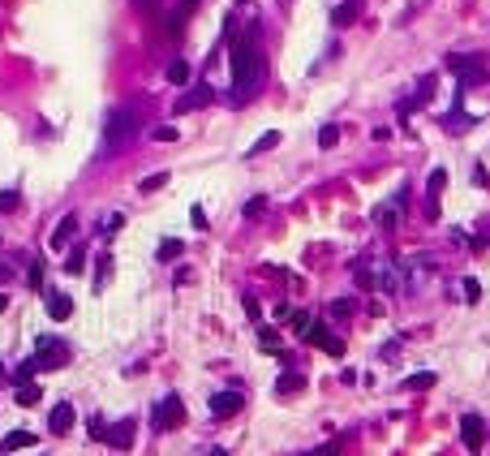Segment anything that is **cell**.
Wrapping results in <instances>:
<instances>
[{
    "instance_id": "cell-3",
    "label": "cell",
    "mask_w": 490,
    "mask_h": 456,
    "mask_svg": "<svg viewBox=\"0 0 490 456\" xmlns=\"http://www.w3.org/2000/svg\"><path fill=\"white\" fill-rule=\"evenodd\" d=\"M185 422V405H181V396H163V401L155 405V426L159 431H173Z\"/></svg>"
},
{
    "instance_id": "cell-25",
    "label": "cell",
    "mask_w": 490,
    "mask_h": 456,
    "mask_svg": "<svg viewBox=\"0 0 490 456\" xmlns=\"http://www.w3.org/2000/svg\"><path fill=\"white\" fill-rule=\"evenodd\" d=\"M107 271H112V258H99V275H95V289H103V284H107Z\"/></svg>"
},
{
    "instance_id": "cell-37",
    "label": "cell",
    "mask_w": 490,
    "mask_h": 456,
    "mask_svg": "<svg viewBox=\"0 0 490 456\" xmlns=\"http://www.w3.org/2000/svg\"><path fill=\"white\" fill-rule=\"evenodd\" d=\"M332 314H340V319H349V314H353V302H336V306H332Z\"/></svg>"
},
{
    "instance_id": "cell-1",
    "label": "cell",
    "mask_w": 490,
    "mask_h": 456,
    "mask_svg": "<svg viewBox=\"0 0 490 456\" xmlns=\"http://www.w3.org/2000/svg\"><path fill=\"white\" fill-rule=\"evenodd\" d=\"M258 74H262V61H258V52H254V39H237L233 43V91L245 99L254 91Z\"/></svg>"
},
{
    "instance_id": "cell-17",
    "label": "cell",
    "mask_w": 490,
    "mask_h": 456,
    "mask_svg": "<svg viewBox=\"0 0 490 456\" xmlns=\"http://www.w3.org/2000/svg\"><path fill=\"white\" fill-rule=\"evenodd\" d=\"M181 250H185V246H181L177 237H168V241H159V263H173V258H181Z\"/></svg>"
},
{
    "instance_id": "cell-38",
    "label": "cell",
    "mask_w": 490,
    "mask_h": 456,
    "mask_svg": "<svg viewBox=\"0 0 490 456\" xmlns=\"http://www.w3.org/2000/svg\"><path fill=\"white\" fill-rule=\"evenodd\" d=\"M310 456H336V448H318V452H310Z\"/></svg>"
},
{
    "instance_id": "cell-9",
    "label": "cell",
    "mask_w": 490,
    "mask_h": 456,
    "mask_svg": "<svg viewBox=\"0 0 490 456\" xmlns=\"http://www.w3.org/2000/svg\"><path fill=\"white\" fill-rule=\"evenodd\" d=\"M74 314V297L69 293H47V319L52 323H65Z\"/></svg>"
},
{
    "instance_id": "cell-13",
    "label": "cell",
    "mask_w": 490,
    "mask_h": 456,
    "mask_svg": "<svg viewBox=\"0 0 490 456\" xmlns=\"http://www.w3.org/2000/svg\"><path fill=\"white\" fill-rule=\"evenodd\" d=\"M74 228H78V220H74V215H65V220H61V228L52 233V250H61V246L74 237Z\"/></svg>"
},
{
    "instance_id": "cell-26",
    "label": "cell",
    "mask_w": 490,
    "mask_h": 456,
    "mask_svg": "<svg viewBox=\"0 0 490 456\" xmlns=\"http://www.w3.org/2000/svg\"><path fill=\"white\" fill-rule=\"evenodd\" d=\"M18 203H22V198H18L13 190H0V211H18Z\"/></svg>"
},
{
    "instance_id": "cell-15",
    "label": "cell",
    "mask_w": 490,
    "mask_h": 456,
    "mask_svg": "<svg viewBox=\"0 0 490 456\" xmlns=\"http://www.w3.org/2000/svg\"><path fill=\"white\" fill-rule=\"evenodd\" d=\"M305 387V375H297V370H288V375H280V383H276V392H301Z\"/></svg>"
},
{
    "instance_id": "cell-6",
    "label": "cell",
    "mask_w": 490,
    "mask_h": 456,
    "mask_svg": "<svg viewBox=\"0 0 490 456\" xmlns=\"http://www.w3.org/2000/svg\"><path fill=\"white\" fill-rule=\"evenodd\" d=\"M460 439H465V448H482V439H486V422L477 418V414H465L460 418Z\"/></svg>"
},
{
    "instance_id": "cell-39",
    "label": "cell",
    "mask_w": 490,
    "mask_h": 456,
    "mask_svg": "<svg viewBox=\"0 0 490 456\" xmlns=\"http://www.w3.org/2000/svg\"><path fill=\"white\" fill-rule=\"evenodd\" d=\"M5 310H9V297H5V293H0V314H5Z\"/></svg>"
},
{
    "instance_id": "cell-4",
    "label": "cell",
    "mask_w": 490,
    "mask_h": 456,
    "mask_svg": "<svg viewBox=\"0 0 490 456\" xmlns=\"http://www.w3.org/2000/svg\"><path fill=\"white\" fill-rule=\"evenodd\" d=\"M305 340H310V345H318L322 353H332V358H340V353H344V340H340L332 327H322V323H310Z\"/></svg>"
},
{
    "instance_id": "cell-16",
    "label": "cell",
    "mask_w": 490,
    "mask_h": 456,
    "mask_svg": "<svg viewBox=\"0 0 490 456\" xmlns=\"http://www.w3.org/2000/svg\"><path fill=\"white\" fill-rule=\"evenodd\" d=\"M181 30H185V13L181 9L163 18V35H168V39H181Z\"/></svg>"
},
{
    "instance_id": "cell-41",
    "label": "cell",
    "mask_w": 490,
    "mask_h": 456,
    "mask_svg": "<svg viewBox=\"0 0 490 456\" xmlns=\"http://www.w3.org/2000/svg\"><path fill=\"white\" fill-rule=\"evenodd\" d=\"M241 5H245V0H241Z\"/></svg>"
},
{
    "instance_id": "cell-19",
    "label": "cell",
    "mask_w": 490,
    "mask_h": 456,
    "mask_svg": "<svg viewBox=\"0 0 490 456\" xmlns=\"http://www.w3.org/2000/svg\"><path fill=\"white\" fill-rule=\"evenodd\" d=\"M168 82H173V86H185V82H189V65H185V61H173V65H168Z\"/></svg>"
},
{
    "instance_id": "cell-36",
    "label": "cell",
    "mask_w": 490,
    "mask_h": 456,
    "mask_svg": "<svg viewBox=\"0 0 490 456\" xmlns=\"http://www.w3.org/2000/svg\"><path fill=\"white\" fill-rule=\"evenodd\" d=\"M189 220H194V228H206V211H202V207H194Z\"/></svg>"
},
{
    "instance_id": "cell-2",
    "label": "cell",
    "mask_w": 490,
    "mask_h": 456,
    "mask_svg": "<svg viewBox=\"0 0 490 456\" xmlns=\"http://www.w3.org/2000/svg\"><path fill=\"white\" fill-rule=\"evenodd\" d=\"M35 362V370H61L65 362H69V349L61 345V340H39V358H30Z\"/></svg>"
},
{
    "instance_id": "cell-11",
    "label": "cell",
    "mask_w": 490,
    "mask_h": 456,
    "mask_svg": "<svg viewBox=\"0 0 490 456\" xmlns=\"http://www.w3.org/2000/svg\"><path fill=\"white\" fill-rule=\"evenodd\" d=\"M206 103H211V86H194V95L177 99V112H194V108H206Z\"/></svg>"
},
{
    "instance_id": "cell-21",
    "label": "cell",
    "mask_w": 490,
    "mask_h": 456,
    "mask_svg": "<svg viewBox=\"0 0 490 456\" xmlns=\"http://www.w3.org/2000/svg\"><path fill=\"white\" fill-rule=\"evenodd\" d=\"M82 267H86V250H74L69 263H65V271H69V275H82Z\"/></svg>"
},
{
    "instance_id": "cell-29",
    "label": "cell",
    "mask_w": 490,
    "mask_h": 456,
    "mask_svg": "<svg viewBox=\"0 0 490 456\" xmlns=\"http://www.w3.org/2000/svg\"><path fill=\"white\" fill-rule=\"evenodd\" d=\"M262 211H267V198H262V194L245 203V215H250V220H254V215H262Z\"/></svg>"
},
{
    "instance_id": "cell-12",
    "label": "cell",
    "mask_w": 490,
    "mask_h": 456,
    "mask_svg": "<svg viewBox=\"0 0 490 456\" xmlns=\"http://www.w3.org/2000/svg\"><path fill=\"white\" fill-rule=\"evenodd\" d=\"M35 443V435L30 431H13V435H5L0 439V452H13V448H30Z\"/></svg>"
},
{
    "instance_id": "cell-30",
    "label": "cell",
    "mask_w": 490,
    "mask_h": 456,
    "mask_svg": "<svg viewBox=\"0 0 490 456\" xmlns=\"http://www.w3.org/2000/svg\"><path fill=\"white\" fill-rule=\"evenodd\" d=\"M258 345L276 353V349H280V336H276V331H262V336H258Z\"/></svg>"
},
{
    "instance_id": "cell-5",
    "label": "cell",
    "mask_w": 490,
    "mask_h": 456,
    "mask_svg": "<svg viewBox=\"0 0 490 456\" xmlns=\"http://www.w3.org/2000/svg\"><path fill=\"white\" fill-rule=\"evenodd\" d=\"M241 405H245L241 392H215V396H211V414H215V418H233Z\"/></svg>"
},
{
    "instance_id": "cell-33",
    "label": "cell",
    "mask_w": 490,
    "mask_h": 456,
    "mask_svg": "<svg viewBox=\"0 0 490 456\" xmlns=\"http://www.w3.org/2000/svg\"><path fill=\"white\" fill-rule=\"evenodd\" d=\"M26 280H30V289H39V284H43V263H30V275H26Z\"/></svg>"
},
{
    "instance_id": "cell-22",
    "label": "cell",
    "mask_w": 490,
    "mask_h": 456,
    "mask_svg": "<svg viewBox=\"0 0 490 456\" xmlns=\"http://www.w3.org/2000/svg\"><path fill=\"white\" fill-rule=\"evenodd\" d=\"M336 138H340L336 125H322V130H318V147H322V151H327V147H336Z\"/></svg>"
},
{
    "instance_id": "cell-24",
    "label": "cell",
    "mask_w": 490,
    "mask_h": 456,
    "mask_svg": "<svg viewBox=\"0 0 490 456\" xmlns=\"http://www.w3.org/2000/svg\"><path fill=\"white\" fill-rule=\"evenodd\" d=\"M163 186H168V173H155V177H146V181H142V194H151V190H163Z\"/></svg>"
},
{
    "instance_id": "cell-8",
    "label": "cell",
    "mask_w": 490,
    "mask_h": 456,
    "mask_svg": "<svg viewBox=\"0 0 490 456\" xmlns=\"http://www.w3.org/2000/svg\"><path fill=\"white\" fill-rule=\"evenodd\" d=\"M74 422H78V414H74V405H69V401H61L57 409H52V418H47L52 435H69V431H74Z\"/></svg>"
},
{
    "instance_id": "cell-35",
    "label": "cell",
    "mask_w": 490,
    "mask_h": 456,
    "mask_svg": "<svg viewBox=\"0 0 490 456\" xmlns=\"http://www.w3.org/2000/svg\"><path fill=\"white\" fill-rule=\"evenodd\" d=\"M374 220H378V224H392V220H396V211H392V207H378V211H374Z\"/></svg>"
},
{
    "instance_id": "cell-7",
    "label": "cell",
    "mask_w": 490,
    "mask_h": 456,
    "mask_svg": "<svg viewBox=\"0 0 490 456\" xmlns=\"http://www.w3.org/2000/svg\"><path fill=\"white\" fill-rule=\"evenodd\" d=\"M134 112H112V117H107V142H125L129 134H134Z\"/></svg>"
},
{
    "instance_id": "cell-31",
    "label": "cell",
    "mask_w": 490,
    "mask_h": 456,
    "mask_svg": "<svg viewBox=\"0 0 490 456\" xmlns=\"http://www.w3.org/2000/svg\"><path fill=\"white\" fill-rule=\"evenodd\" d=\"M117 228H125V215H121V211H117V215H107V224H103V233H107V237H112V233H117Z\"/></svg>"
},
{
    "instance_id": "cell-23",
    "label": "cell",
    "mask_w": 490,
    "mask_h": 456,
    "mask_svg": "<svg viewBox=\"0 0 490 456\" xmlns=\"http://www.w3.org/2000/svg\"><path fill=\"white\" fill-rule=\"evenodd\" d=\"M460 289H465V302H469V306H473V302H482V284H477V280H465Z\"/></svg>"
},
{
    "instance_id": "cell-18",
    "label": "cell",
    "mask_w": 490,
    "mask_h": 456,
    "mask_svg": "<svg viewBox=\"0 0 490 456\" xmlns=\"http://www.w3.org/2000/svg\"><path fill=\"white\" fill-rule=\"evenodd\" d=\"M39 401H43V396H39V387H35V383H22V387H18V405H26V409H30V405H39Z\"/></svg>"
},
{
    "instance_id": "cell-40",
    "label": "cell",
    "mask_w": 490,
    "mask_h": 456,
    "mask_svg": "<svg viewBox=\"0 0 490 456\" xmlns=\"http://www.w3.org/2000/svg\"><path fill=\"white\" fill-rule=\"evenodd\" d=\"M0 280H5V267H0Z\"/></svg>"
},
{
    "instance_id": "cell-28",
    "label": "cell",
    "mask_w": 490,
    "mask_h": 456,
    "mask_svg": "<svg viewBox=\"0 0 490 456\" xmlns=\"http://www.w3.org/2000/svg\"><path fill=\"white\" fill-rule=\"evenodd\" d=\"M448 186V173H443V168H434V173H430V194H439Z\"/></svg>"
},
{
    "instance_id": "cell-14",
    "label": "cell",
    "mask_w": 490,
    "mask_h": 456,
    "mask_svg": "<svg viewBox=\"0 0 490 456\" xmlns=\"http://www.w3.org/2000/svg\"><path fill=\"white\" fill-rule=\"evenodd\" d=\"M404 387H409V392H426V387H434V370H417V375H409Z\"/></svg>"
},
{
    "instance_id": "cell-20",
    "label": "cell",
    "mask_w": 490,
    "mask_h": 456,
    "mask_svg": "<svg viewBox=\"0 0 490 456\" xmlns=\"http://www.w3.org/2000/svg\"><path fill=\"white\" fill-rule=\"evenodd\" d=\"M353 18H357V9H353V5H336V13H332V22H336V26H353Z\"/></svg>"
},
{
    "instance_id": "cell-32",
    "label": "cell",
    "mask_w": 490,
    "mask_h": 456,
    "mask_svg": "<svg viewBox=\"0 0 490 456\" xmlns=\"http://www.w3.org/2000/svg\"><path fill=\"white\" fill-rule=\"evenodd\" d=\"M310 323H314V319H310V314H305V310H297V314H293V327H297V331H301V336H305V331H310Z\"/></svg>"
},
{
    "instance_id": "cell-34",
    "label": "cell",
    "mask_w": 490,
    "mask_h": 456,
    "mask_svg": "<svg viewBox=\"0 0 490 456\" xmlns=\"http://www.w3.org/2000/svg\"><path fill=\"white\" fill-rule=\"evenodd\" d=\"M155 138H159V142H177V130H173V125H163V130H155Z\"/></svg>"
},
{
    "instance_id": "cell-10",
    "label": "cell",
    "mask_w": 490,
    "mask_h": 456,
    "mask_svg": "<svg viewBox=\"0 0 490 456\" xmlns=\"http://www.w3.org/2000/svg\"><path fill=\"white\" fill-rule=\"evenodd\" d=\"M103 439L112 443V448H129V443H134V418H121V422H117L112 431H107Z\"/></svg>"
},
{
    "instance_id": "cell-27",
    "label": "cell",
    "mask_w": 490,
    "mask_h": 456,
    "mask_svg": "<svg viewBox=\"0 0 490 456\" xmlns=\"http://www.w3.org/2000/svg\"><path fill=\"white\" fill-rule=\"evenodd\" d=\"M276 142H280V134H276V130H271V134H262V138L254 142V155H258V151H271Z\"/></svg>"
}]
</instances>
